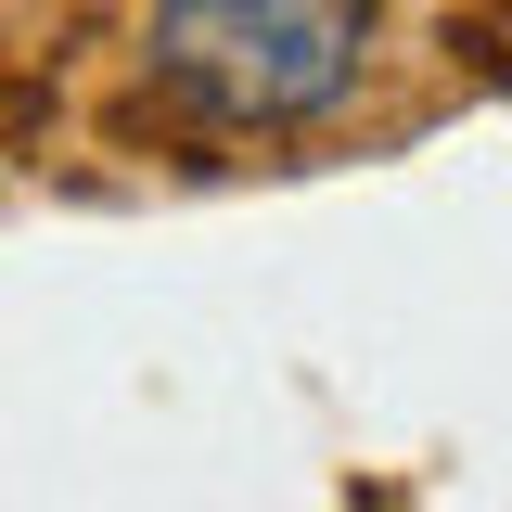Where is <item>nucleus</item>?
Returning <instances> with one entry per match:
<instances>
[{
	"label": "nucleus",
	"mask_w": 512,
	"mask_h": 512,
	"mask_svg": "<svg viewBox=\"0 0 512 512\" xmlns=\"http://www.w3.org/2000/svg\"><path fill=\"white\" fill-rule=\"evenodd\" d=\"M372 64V0H154L141 77L180 128L282 141L320 128Z\"/></svg>",
	"instance_id": "f257e3e1"
}]
</instances>
